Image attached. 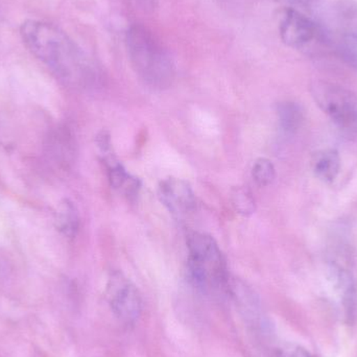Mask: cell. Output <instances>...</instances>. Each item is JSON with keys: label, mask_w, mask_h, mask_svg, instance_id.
<instances>
[{"label": "cell", "mask_w": 357, "mask_h": 357, "mask_svg": "<svg viewBox=\"0 0 357 357\" xmlns=\"http://www.w3.org/2000/svg\"><path fill=\"white\" fill-rule=\"evenodd\" d=\"M102 162L106 167L109 182L113 188L121 191L129 199L137 197L142 188L139 178L128 174L113 153L102 156Z\"/></svg>", "instance_id": "cell-8"}, {"label": "cell", "mask_w": 357, "mask_h": 357, "mask_svg": "<svg viewBox=\"0 0 357 357\" xmlns=\"http://www.w3.org/2000/svg\"><path fill=\"white\" fill-rule=\"evenodd\" d=\"M128 56L138 77L154 89H165L173 83L175 66L169 52L142 24H134L126 36Z\"/></svg>", "instance_id": "cell-2"}, {"label": "cell", "mask_w": 357, "mask_h": 357, "mask_svg": "<svg viewBox=\"0 0 357 357\" xmlns=\"http://www.w3.org/2000/svg\"><path fill=\"white\" fill-rule=\"evenodd\" d=\"M107 299L114 316L126 325H134L142 314L139 291L123 273H111L107 282Z\"/></svg>", "instance_id": "cell-5"}, {"label": "cell", "mask_w": 357, "mask_h": 357, "mask_svg": "<svg viewBox=\"0 0 357 357\" xmlns=\"http://www.w3.org/2000/svg\"><path fill=\"white\" fill-rule=\"evenodd\" d=\"M341 159L335 150H325L314 155L312 171L323 182L331 183L339 175Z\"/></svg>", "instance_id": "cell-9"}, {"label": "cell", "mask_w": 357, "mask_h": 357, "mask_svg": "<svg viewBox=\"0 0 357 357\" xmlns=\"http://www.w3.org/2000/svg\"><path fill=\"white\" fill-rule=\"evenodd\" d=\"M231 203L235 211L243 216L252 215L256 210L255 199L251 191L243 186L234 187L231 190Z\"/></svg>", "instance_id": "cell-11"}, {"label": "cell", "mask_w": 357, "mask_h": 357, "mask_svg": "<svg viewBox=\"0 0 357 357\" xmlns=\"http://www.w3.org/2000/svg\"><path fill=\"white\" fill-rule=\"evenodd\" d=\"M293 2H296V3L299 4H306L308 3V2L310 1V0H291Z\"/></svg>", "instance_id": "cell-17"}, {"label": "cell", "mask_w": 357, "mask_h": 357, "mask_svg": "<svg viewBox=\"0 0 357 357\" xmlns=\"http://www.w3.org/2000/svg\"><path fill=\"white\" fill-rule=\"evenodd\" d=\"M96 142L102 156H106L112 153V142H111L110 134L108 132L102 131L98 134Z\"/></svg>", "instance_id": "cell-16"}, {"label": "cell", "mask_w": 357, "mask_h": 357, "mask_svg": "<svg viewBox=\"0 0 357 357\" xmlns=\"http://www.w3.org/2000/svg\"><path fill=\"white\" fill-rule=\"evenodd\" d=\"M277 114H278L281 129L285 133L294 134L301 127L303 121V111L296 102H280L277 107Z\"/></svg>", "instance_id": "cell-10"}, {"label": "cell", "mask_w": 357, "mask_h": 357, "mask_svg": "<svg viewBox=\"0 0 357 357\" xmlns=\"http://www.w3.org/2000/svg\"><path fill=\"white\" fill-rule=\"evenodd\" d=\"M58 224L60 230L67 236H75L79 228V216L75 206L66 201L61 205L58 213Z\"/></svg>", "instance_id": "cell-12"}, {"label": "cell", "mask_w": 357, "mask_h": 357, "mask_svg": "<svg viewBox=\"0 0 357 357\" xmlns=\"http://www.w3.org/2000/svg\"><path fill=\"white\" fill-rule=\"evenodd\" d=\"M337 52L346 64L357 69V31H350L341 38Z\"/></svg>", "instance_id": "cell-13"}, {"label": "cell", "mask_w": 357, "mask_h": 357, "mask_svg": "<svg viewBox=\"0 0 357 357\" xmlns=\"http://www.w3.org/2000/svg\"><path fill=\"white\" fill-rule=\"evenodd\" d=\"M188 273L193 284L203 291H229L230 277L226 260L213 237L192 232L187 237Z\"/></svg>", "instance_id": "cell-3"}, {"label": "cell", "mask_w": 357, "mask_h": 357, "mask_svg": "<svg viewBox=\"0 0 357 357\" xmlns=\"http://www.w3.org/2000/svg\"><path fill=\"white\" fill-rule=\"evenodd\" d=\"M158 195L161 203L175 215H186L195 208V192L189 183L182 178L169 177L161 181Z\"/></svg>", "instance_id": "cell-7"}, {"label": "cell", "mask_w": 357, "mask_h": 357, "mask_svg": "<svg viewBox=\"0 0 357 357\" xmlns=\"http://www.w3.org/2000/svg\"><path fill=\"white\" fill-rule=\"evenodd\" d=\"M279 31L282 41L295 50H307L319 36L317 25L305 15L293 8L283 13Z\"/></svg>", "instance_id": "cell-6"}, {"label": "cell", "mask_w": 357, "mask_h": 357, "mask_svg": "<svg viewBox=\"0 0 357 357\" xmlns=\"http://www.w3.org/2000/svg\"><path fill=\"white\" fill-rule=\"evenodd\" d=\"M312 94L321 110L346 133H357V96L350 90L328 82L317 81Z\"/></svg>", "instance_id": "cell-4"}, {"label": "cell", "mask_w": 357, "mask_h": 357, "mask_svg": "<svg viewBox=\"0 0 357 357\" xmlns=\"http://www.w3.org/2000/svg\"><path fill=\"white\" fill-rule=\"evenodd\" d=\"M276 357H312L304 348L294 344H287L279 348Z\"/></svg>", "instance_id": "cell-15"}, {"label": "cell", "mask_w": 357, "mask_h": 357, "mask_svg": "<svg viewBox=\"0 0 357 357\" xmlns=\"http://www.w3.org/2000/svg\"><path fill=\"white\" fill-rule=\"evenodd\" d=\"M252 176L259 186H268L274 182L276 169L272 161L266 158H259L254 163Z\"/></svg>", "instance_id": "cell-14"}, {"label": "cell", "mask_w": 357, "mask_h": 357, "mask_svg": "<svg viewBox=\"0 0 357 357\" xmlns=\"http://www.w3.org/2000/svg\"><path fill=\"white\" fill-rule=\"evenodd\" d=\"M20 36L27 50L63 81L84 85L96 79L93 63L54 25L29 19L21 24Z\"/></svg>", "instance_id": "cell-1"}]
</instances>
